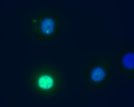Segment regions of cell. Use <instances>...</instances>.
I'll use <instances>...</instances> for the list:
<instances>
[{
    "label": "cell",
    "mask_w": 134,
    "mask_h": 107,
    "mask_svg": "<svg viewBox=\"0 0 134 107\" xmlns=\"http://www.w3.org/2000/svg\"><path fill=\"white\" fill-rule=\"evenodd\" d=\"M123 67L127 71H133L134 69V53H127L123 58Z\"/></svg>",
    "instance_id": "7a4b0ae2"
},
{
    "label": "cell",
    "mask_w": 134,
    "mask_h": 107,
    "mask_svg": "<svg viewBox=\"0 0 134 107\" xmlns=\"http://www.w3.org/2000/svg\"><path fill=\"white\" fill-rule=\"evenodd\" d=\"M109 69L108 67L105 66L94 67L91 72V80L95 83H103L108 77Z\"/></svg>",
    "instance_id": "6da1fadb"
}]
</instances>
